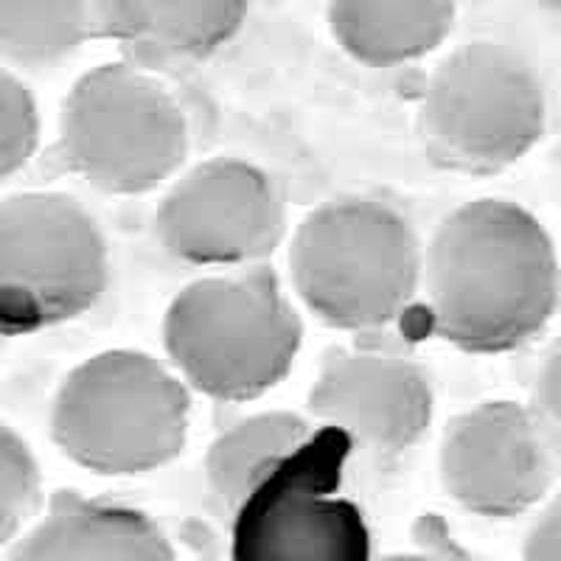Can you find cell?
Here are the masks:
<instances>
[{
    "label": "cell",
    "instance_id": "cell-1",
    "mask_svg": "<svg viewBox=\"0 0 561 561\" xmlns=\"http://www.w3.org/2000/svg\"><path fill=\"white\" fill-rule=\"evenodd\" d=\"M424 278L440 337L483 354L534 337L559 295L548 230L505 199L453 210L430 242Z\"/></svg>",
    "mask_w": 561,
    "mask_h": 561
},
{
    "label": "cell",
    "instance_id": "cell-2",
    "mask_svg": "<svg viewBox=\"0 0 561 561\" xmlns=\"http://www.w3.org/2000/svg\"><path fill=\"white\" fill-rule=\"evenodd\" d=\"M169 357L203 393L244 402L287 377L300 320L273 267L203 278L185 287L163 323Z\"/></svg>",
    "mask_w": 561,
    "mask_h": 561
},
{
    "label": "cell",
    "instance_id": "cell-3",
    "mask_svg": "<svg viewBox=\"0 0 561 561\" xmlns=\"http://www.w3.org/2000/svg\"><path fill=\"white\" fill-rule=\"evenodd\" d=\"M188 393L158 359L104 351L70 370L57 393V447L99 474H138L169 463L185 444Z\"/></svg>",
    "mask_w": 561,
    "mask_h": 561
},
{
    "label": "cell",
    "instance_id": "cell-4",
    "mask_svg": "<svg viewBox=\"0 0 561 561\" xmlns=\"http://www.w3.org/2000/svg\"><path fill=\"white\" fill-rule=\"evenodd\" d=\"M289 267L314 314L343 329H368L390 323L413 298L419 239L388 205L340 199L300 222Z\"/></svg>",
    "mask_w": 561,
    "mask_h": 561
},
{
    "label": "cell",
    "instance_id": "cell-5",
    "mask_svg": "<svg viewBox=\"0 0 561 561\" xmlns=\"http://www.w3.org/2000/svg\"><path fill=\"white\" fill-rule=\"evenodd\" d=\"M545 129V93L508 45L469 43L435 68L419 133L433 163L491 174L523 158Z\"/></svg>",
    "mask_w": 561,
    "mask_h": 561
},
{
    "label": "cell",
    "instance_id": "cell-6",
    "mask_svg": "<svg viewBox=\"0 0 561 561\" xmlns=\"http://www.w3.org/2000/svg\"><path fill=\"white\" fill-rule=\"evenodd\" d=\"M354 440L320 427L264 474L239 503L233 561H370V530L354 500L340 494Z\"/></svg>",
    "mask_w": 561,
    "mask_h": 561
},
{
    "label": "cell",
    "instance_id": "cell-7",
    "mask_svg": "<svg viewBox=\"0 0 561 561\" xmlns=\"http://www.w3.org/2000/svg\"><path fill=\"white\" fill-rule=\"evenodd\" d=\"M188 135L174 99L135 65L88 70L65 99V167L110 194L147 192L183 163Z\"/></svg>",
    "mask_w": 561,
    "mask_h": 561
},
{
    "label": "cell",
    "instance_id": "cell-8",
    "mask_svg": "<svg viewBox=\"0 0 561 561\" xmlns=\"http://www.w3.org/2000/svg\"><path fill=\"white\" fill-rule=\"evenodd\" d=\"M107 284L96 219L65 194H18L0 205V325L32 334L90 309Z\"/></svg>",
    "mask_w": 561,
    "mask_h": 561
},
{
    "label": "cell",
    "instance_id": "cell-9",
    "mask_svg": "<svg viewBox=\"0 0 561 561\" xmlns=\"http://www.w3.org/2000/svg\"><path fill=\"white\" fill-rule=\"evenodd\" d=\"M284 228V205L267 174L233 158L208 160L180 178L154 219L160 242L188 264L264 259Z\"/></svg>",
    "mask_w": 561,
    "mask_h": 561
},
{
    "label": "cell",
    "instance_id": "cell-10",
    "mask_svg": "<svg viewBox=\"0 0 561 561\" xmlns=\"http://www.w3.org/2000/svg\"><path fill=\"white\" fill-rule=\"evenodd\" d=\"M440 478L463 508L514 517L542 500L553 460L536 421L514 402H485L453 421L440 444Z\"/></svg>",
    "mask_w": 561,
    "mask_h": 561
},
{
    "label": "cell",
    "instance_id": "cell-11",
    "mask_svg": "<svg viewBox=\"0 0 561 561\" xmlns=\"http://www.w3.org/2000/svg\"><path fill=\"white\" fill-rule=\"evenodd\" d=\"M309 410L359 447L396 455L427 430L433 390L408 359L332 351L309 390Z\"/></svg>",
    "mask_w": 561,
    "mask_h": 561
},
{
    "label": "cell",
    "instance_id": "cell-12",
    "mask_svg": "<svg viewBox=\"0 0 561 561\" xmlns=\"http://www.w3.org/2000/svg\"><path fill=\"white\" fill-rule=\"evenodd\" d=\"M7 561H178V553L147 514L59 491Z\"/></svg>",
    "mask_w": 561,
    "mask_h": 561
},
{
    "label": "cell",
    "instance_id": "cell-13",
    "mask_svg": "<svg viewBox=\"0 0 561 561\" xmlns=\"http://www.w3.org/2000/svg\"><path fill=\"white\" fill-rule=\"evenodd\" d=\"M244 3H96V34L113 37L129 65L167 68L199 59L242 26Z\"/></svg>",
    "mask_w": 561,
    "mask_h": 561
},
{
    "label": "cell",
    "instance_id": "cell-14",
    "mask_svg": "<svg viewBox=\"0 0 561 561\" xmlns=\"http://www.w3.org/2000/svg\"><path fill=\"white\" fill-rule=\"evenodd\" d=\"M334 37L365 65L390 68L433 51L455 20L453 3H334Z\"/></svg>",
    "mask_w": 561,
    "mask_h": 561
},
{
    "label": "cell",
    "instance_id": "cell-15",
    "mask_svg": "<svg viewBox=\"0 0 561 561\" xmlns=\"http://www.w3.org/2000/svg\"><path fill=\"white\" fill-rule=\"evenodd\" d=\"M309 438L307 421L293 413H262L219 435L208 453V480L219 497L242 503L255 483Z\"/></svg>",
    "mask_w": 561,
    "mask_h": 561
},
{
    "label": "cell",
    "instance_id": "cell-16",
    "mask_svg": "<svg viewBox=\"0 0 561 561\" xmlns=\"http://www.w3.org/2000/svg\"><path fill=\"white\" fill-rule=\"evenodd\" d=\"M96 34L84 3H0V51L20 68H51Z\"/></svg>",
    "mask_w": 561,
    "mask_h": 561
},
{
    "label": "cell",
    "instance_id": "cell-17",
    "mask_svg": "<svg viewBox=\"0 0 561 561\" xmlns=\"http://www.w3.org/2000/svg\"><path fill=\"white\" fill-rule=\"evenodd\" d=\"M39 505L37 460L12 427L0 430V539L12 542Z\"/></svg>",
    "mask_w": 561,
    "mask_h": 561
},
{
    "label": "cell",
    "instance_id": "cell-18",
    "mask_svg": "<svg viewBox=\"0 0 561 561\" xmlns=\"http://www.w3.org/2000/svg\"><path fill=\"white\" fill-rule=\"evenodd\" d=\"M37 104L26 84L3 70L0 73V174L18 172L37 149Z\"/></svg>",
    "mask_w": 561,
    "mask_h": 561
},
{
    "label": "cell",
    "instance_id": "cell-19",
    "mask_svg": "<svg viewBox=\"0 0 561 561\" xmlns=\"http://www.w3.org/2000/svg\"><path fill=\"white\" fill-rule=\"evenodd\" d=\"M525 561H561V494L528 530Z\"/></svg>",
    "mask_w": 561,
    "mask_h": 561
},
{
    "label": "cell",
    "instance_id": "cell-20",
    "mask_svg": "<svg viewBox=\"0 0 561 561\" xmlns=\"http://www.w3.org/2000/svg\"><path fill=\"white\" fill-rule=\"evenodd\" d=\"M536 404L542 413L561 427V337L550 345L539 365V377H536Z\"/></svg>",
    "mask_w": 561,
    "mask_h": 561
},
{
    "label": "cell",
    "instance_id": "cell-21",
    "mask_svg": "<svg viewBox=\"0 0 561 561\" xmlns=\"http://www.w3.org/2000/svg\"><path fill=\"white\" fill-rule=\"evenodd\" d=\"M382 561H433L427 559V556H408V553H399V556H388V559Z\"/></svg>",
    "mask_w": 561,
    "mask_h": 561
}]
</instances>
